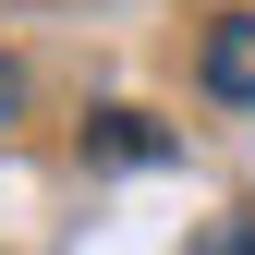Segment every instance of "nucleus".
I'll return each mask as SVG.
<instances>
[{
    "instance_id": "1",
    "label": "nucleus",
    "mask_w": 255,
    "mask_h": 255,
    "mask_svg": "<svg viewBox=\"0 0 255 255\" xmlns=\"http://www.w3.org/2000/svg\"><path fill=\"white\" fill-rule=\"evenodd\" d=\"M195 85L219 110H255V12H219L207 24V49H195Z\"/></svg>"
},
{
    "instance_id": "2",
    "label": "nucleus",
    "mask_w": 255,
    "mask_h": 255,
    "mask_svg": "<svg viewBox=\"0 0 255 255\" xmlns=\"http://www.w3.org/2000/svg\"><path fill=\"white\" fill-rule=\"evenodd\" d=\"M85 146H98V158H110V170H146V158H170L182 134H158V122H146V110H98V122H85Z\"/></svg>"
},
{
    "instance_id": "3",
    "label": "nucleus",
    "mask_w": 255,
    "mask_h": 255,
    "mask_svg": "<svg viewBox=\"0 0 255 255\" xmlns=\"http://www.w3.org/2000/svg\"><path fill=\"white\" fill-rule=\"evenodd\" d=\"M182 255H255V207H219V219H195V231H182Z\"/></svg>"
},
{
    "instance_id": "4",
    "label": "nucleus",
    "mask_w": 255,
    "mask_h": 255,
    "mask_svg": "<svg viewBox=\"0 0 255 255\" xmlns=\"http://www.w3.org/2000/svg\"><path fill=\"white\" fill-rule=\"evenodd\" d=\"M12 110H24V61L0 49V122H12Z\"/></svg>"
}]
</instances>
